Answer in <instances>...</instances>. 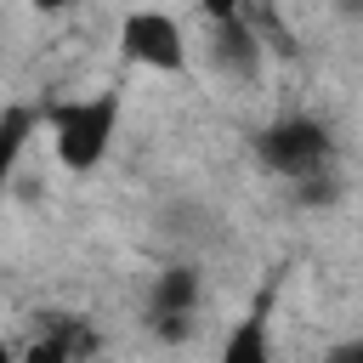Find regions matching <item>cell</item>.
<instances>
[{"mask_svg": "<svg viewBox=\"0 0 363 363\" xmlns=\"http://www.w3.org/2000/svg\"><path fill=\"white\" fill-rule=\"evenodd\" d=\"M45 125H51V147H57L62 170L91 176V170L108 159L113 136H119V91L51 102V108H45Z\"/></svg>", "mask_w": 363, "mask_h": 363, "instance_id": "6da1fadb", "label": "cell"}, {"mask_svg": "<svg viewBox=\"0 0 363 363\" xmlns=\"http://www.w3.org/2000/svg\"><path fill=\"white\" fill-rule=\"evenodd\" d=\"M255 159L289 182H323L335 176V136L323 119H306V113H284L272 125L255 130Z\"/></svg>", "mask_w": 363, "mask_h": 363, "instance_id": "7a4b0ae2", "label": "cell"}, {"mask_svg": "<svg viewBox=\"0 0 363 363\" xmlns=\"http://www.w3.org/2000/svg\"><path fill=\"white\" fill-rule=\"evenodd\" d=\"M119 51H125V62L153 68V74H182V68H187L182 23H176L170 11H153V6L125 11V23H119Z\"/></svg>", "mask_w": 363, "mask_h": 363, "instance_id": "3957f363", "label": "cell"}, {"mask_svg": "<svg viewBox=\"0 0 363 363\" xmlns=\"http://www.w3.org/2000/svg\"><path fill=\"white\" fill-rule=\"evenodd\" d=\"M199 295H204L199 267L170 261V267L153 278V295H147V318H153V329H159L164 340H182L187 323H193V312H199Z\"/></svg>", "mask_w": 363, "mask_h": 363, "instance_id": "277c9868", "label": "cell"}, {"mask_svg": "<svg viewBox=\"0 0 363 363\" xmlns=\"http://www.w3.org/2000/svg\"><path fill=\"white\" fill-rule=\"evenodd\" d=\"M210 62L227 79H255L267 62V45L255 40V28L244 17H221V23H210Z\"/></svg>", "mask_w": 363, "mask_h": 363, "instance_id": "5b68a950", "label": "cell"}, {"mask_svg": "<svg viewBox=\"0 0 363 363\" xmlns=\"http://www.w3.org/2000/svg\"><path fill=\"white\" fill-rule=\"evenodd\" d=\"M34 125H40L34 108H6L0 113V193L11 187V176H17V164H23L28 142H34Z\"/></svg>", "mask_w": 363, "mask_h": 363, "instance_id": "8992f818", "label": "cell"}, {"mask_svg": "<svg viewBox=\"0 0 363 363\" xmlns=\"http://www.w3.org/2000/svg\"><path fill=\"white\" fill-rule=\"evenodd\" d=\"M216 363H272V335H267V312L261 306L233 323V335L221 340V357Z\"/></svg>", "mask_w": 363, "mask_h": 363, "instance_id": "52a82bcc", "label": "cell"}, {"mask_svg": "<svg viewBox=\"0 0 363 363\" xmlns=\"http://www.w3.org/2000/svg\"><path fill=\"white\" fill-rule=\"evenodd\" d=\"M11 363H74V335H68V329H45V335H34Z\"/></svg>", "mask_w": 363, "mask_h": 363, "instance_id": "ba28073f", "label": "cell"}, {"mask_svg": "<svg viewBox=\"0 0 363 363\" xmlns=\"http://www.w3.org/2000/svg\"><path fill=\"white\" fill-rule=\"evenodd\" d=\"M329 363H363V340L352 335V340H340V346H329Z\"/></svg>", "mask_w": 363, "mask_h": 363, "instance_id": "9c48e42d", "label": "cell"}, {"mask_svg": "<svg viewBox=\"0 0 363 363\" xmlns=\"http://www.w3.org/2000/svg\"><path fill=\"white\" fill-rule=\"evenodd\" d=\"M199 6H204V17H210V23H221V17H238V11H244V0H199Z\"/></svg>", "mask_w": 363, "mask_h": 363, "instance_id": "30bf717a", "label": "cell"}, {"mask_svg": "<svg viewBox=\"0 0 363 363\" xmlns=\"http://www.w3.org/2000/svg\"><path fill=\"white\" fill-rule=\"evenodd\" d=\"M23 6H34V11H68L74 0H23Z\"/></svg>", "mask_w": 363, "mask_h": 363, "instance_id": "8fae6325", "label": "cell"}, {"mask_svg": "<svg viewBox=\"0 0 363 363\" xmlns=\"http://www.w3.org/2000/svg\"><path fill=\"white\" fill-rule=\"evenodd\" d=\"M11 357H17V352H11V346H6V340H0V363H11Z\"/></svg>", "mask_w": 363, "mask_h": 363, "instance_id": "7c38bea8", "label": "cell"}]
</instances>
